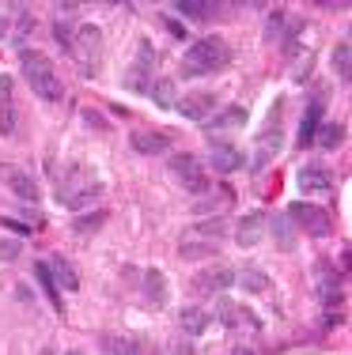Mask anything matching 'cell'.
I'll return each instance as SVG.
<instances>
[{
  "label": "cell",
  "instance_id": "cell-1",
  "mask_svg": "<svg viewBox=\"0 0 352 355\" xmlns=\"http://www.w3.org/2000/svg\"><path fill=\"white\" fill-rule=\"evenodd\" d=\"M231 64V46L220 35H205L190 42V49L182 53V76L186 80H201V76H216Z\"/></svg>",
  "mask_w": 352,
  "mask_h": 355
},
{
  "label": "cell",
  "instance_id": "cell-2",
  "mask_svg": "<svg viewBox=\"0 0 352 355\" xmlns=\"http://www.w3.org/2000/svg\"><path fill=\"white\" fill-rule=\"evenodd\" d=\"M19 69H23V80L31 83V91H35L38 98H46V103H61L65 98V83H61V76L53 72V64H49L46 53H38V49H19Z\"/></svg>",
  "mask_w": 352,
  "mask_h": 355
},
{
  "label": "cell",
  "instance_id": "cell-3",
  "mask_svg": "<svg viewBox=\"0 0 352 355\" xmlns=\"http://www.w3.org/2000/svg\"><path fill=\"white\" fill-rule=\"evenodd\" d=\"M69 57L80 64L83 76H95L99 64H103V31H99L95 23H80L76 42H72V53Z\"/></svg>",
  "mask_w": 352,
  "mask_h": 355
},
{
  "label": "cell",
  "instance_id": "cell-4",
  "mask_svg": "<svg viewBox=\"0 0 352 355\" xmlns=\"http://www.w3.org/2000/svg\"><path fill=\"white\" fill-rule=\"evenodd\" d=\"M167 171L178 178V182L186 185L190 193H208V185H212V182H208V174H205V166H201V159L190 155V151L167 159Z\"/></svg>",
  "mask_w": 352,
  "mask_h": 355
},
{
  "label": "cell",
  "instance_id": "cell-5",
  "mask_svg": "<svg viewBox=\"0 0 352 355\" xmlns=\"http://www.w3.org/2000/svg\"><path fill=\"white\" fill-rule=\"evenodd\" d=\"M288 219L296 227H303L307 234H315V239H330L333 234V219L326 212L322 205H307V200H299V205L288 208Z\"/></svg>",
  "mask_w": 352,
  "mask_h": 355
},
{
  "label": "cell",
  "instance_id": "cell-6",
  "mask_svg": "<svg viewBox=\"0 0 352 355\" xmlns=\"http://www.w3.org/2000/svg\"><path fill=\"white\" fill-rule=\"evenodd\" d=\"M174 110H178L186 121H208V114H216V95L212 91H190L186 98H174Z\"/></svg>",
  "mask_w": 352,
  "mask_h": 355
},
{
  "label": "cell",
  "instance_id": "cell-7",
  "mask_svg": "<svg viewBox=\"0 0 352 355\" xmlns=\"http://www.w3.org/2000/svg\"><path fill=\"white\" fill-rule=\"evenodd\" d=\"M208 163H212L216 174H235V171L246 166V155H242L235 144H228V140H212L208 144Z\"/></svg>",
  "mask_w": 352,
  "mask_h": 355
},
{
  "label": "cell",
  "instance_id": "cell-8",
  "mask_svg": "<svg viewBox=\"0 0 352 355\" xmlns=\"http://www.w3.org/2000/svg\"><path fill=\"white\" fill-rule=\"evenodd\" d=\"M258 148H254V171H265V166H269L273 163V155H276V151H280V129H276V125L269 121V125H265V129L262 132H258Z\"/></svg>",
  "mask_w": 352,
  "mask_h": 355
},
{
  "label": "cell",
  "instance_id": "cell-9",
  "mask_svg": "<svg viewBox=\"0 0 352 355\" xmlns=\"http://www.w3.org/2000/svg\"><path fill=\"white\" fill-rule=\"evenodd\" d=\"M231 284H235V272L220 265V268H205V272L194 280V291L197 295H224Z\"/></svg>",
  "mask_w": 352,
  "mask_h": 355
},
{
  "label": "cell",
  "instance_id": "cell-10",
  "mask_svg": "<svg viewBox=\"0 0 352 355\" xmlns=\"http://www.w3.org/2000/svg\"><path fill=\"white\" fill-rule=\"evenodd\" d=\"M265 231H269V216H265V212H250V216L239 223L235 242H239L242 250H250V246H258V242L265 239Z\"/></svg>",
  "mask_w": 352,
  "mask_h": 355
},
{
  "label": "cell",
  "instance_id": "cell-11",
  "mask_svg": "<svg viewBox=\"0 0 352 355\" xmlns=\"http://www.w3.org/2000/svg\"><path fill=\"white\" fill-rule=\"evenodd\" d=\"M318 299H322L330 310L345 302V284H341V276L330 272L326 265H318Z\"/></svg>",
  "mask_w": 352,
  "mask_h": 355
},
{
  "label": "cell",
  "instance_id": "cell-12",
  "mask_svg": "<svg viewBox=\"0 0 352 355\" xmlns=\"http://www.w3.org/2000/svg\"><path fill=\"white\" fill-rule=\"evenodd\" d=\"M129 144H133V151H137V155H163V151H167V132L137 129L129 137Z\"/></svg>",
  "mask_w": 352,
  "mask_h": 355
},
{
  "label": "cell",
  "instance_id": "cell-13",
  "mask_svg": "<svg viewBox=\"0 0 352 355\" xmlns=\"http://www.w3.org/2000/svg\"><path fill=\"white\" fill-rule=\"evenodd\" d=\"M296 182H299V189H303V193H326V189H333V174L326 171V166H303V171L296 174Z\"/></svg>",
  "mask_w": 352,
  "mask_h": 355
},
{
  "label": "cell",
  "instance_id": "cell-14",
  "mask_svg": "<svg viewBox=\"0 0 352 355\" xmlns=\"http://www.w3.org/2000/svg\"><path fill=\"white\" fill-rule=\"evenodd\" d=\"M269 231H273L276 250H280V253H292V250H296V223L288 219V212H276V216L269 219Z\"/></svg>",
  "mask_w": 352,
  "mask_h": 355
},
{
  "label": "cell",
  "instance_id": "cell-15",
  "mask_svg": "<svg viewBox=\"0 0 352 355\" xmlns=\"http://www.w3.org/2000/svg\"><path fill=\"white\" fill-rule=\"evenodd\" d=\"M8 185H12V193H15L19 200H27V205H38L42 189H38L35 174H27V171H8Z\"/></svg>",
  "mask_w": 352,
  "mask_h": 355
},
{
  "label": "cell",
  "instance_id": "cell-16",
  "mask_svg": "<svg viewBox=\"0 0 352 355\" xmlns=\"http://www.w3.org/2000/svg\"><path fill=\"white\" fill-rule=\"evenodd\" d=\"M46 268H49V276H53L57 291H76V287H80L76 268H72L65 257H49V261H46Z\"/></svg>",
  "mask_w": 352,
  "mask_h": 355
},
{
  "label": "cell",
  "instance_id": "cell-17",
  "mask_svg": "<svg viewBox=\"0 0 352 355\" xmlns=\"http://www.w3.org/2000/svg\"><path fill=\"white\" fill-rule=\"evenodd\" d=\"M341 144H345V125H341V121H326V125H318V129H315V140H311V148L337 151Z\"/></svg>",
  "mask_w": 352,
  "mask_h": 355
},
{
  "label": "cell",
  "instance_id": "cell-18",
  "mask_svg": "<svg viewBox=\"0 0 352 355\" xmlns=\"http://www.w3.org/2000/svg\"><path fill=\"white\" fill-rule=\"evenodd\" d=\"M0 132L12 137L15 132V103H12V80L0 76Z\"/></svg>",
  "mask_w": 352,
  "mask_h": 355
},
{
  "label": "cell",
  "instance_id": "cell-19",
  "mask_svg": "<svg viewBox=\"0 0 352 355\" xmlns=\"http://www.w3.org/2000/svg\"><path fill=\"white\" fill-rule=\"evenodd\" d=\"M144 299H148V306H167V276L159 272V268H148L144 272Z\"/></svg>",
  "mask_w": 352,
  "mask_h": 355
},
{
  "label": "cell",
  "instance_id": "cell-20",
  "mask_svg": "<svg viewBox=\"0 0 352 355\" xmlns=\"http://www.w3.org/2000/svg\"><path fill=\"white\" fill-rule=\"evenodd\" d=\"M235 284H239L246 295H269V287H273V280L262 272V268H242V272H235Z\"/></svg>",
  "mask_w": 352,
  "mask_h": 355
},
{
  "label": "cell",
  "instance_id": "cell-21",
  "mask_svg": "<svg viewBox=\"0 0 352 355\" xmlns=\"http://www.w3.org/2000/svg\"><path fill=\"white\" fill-rule=\"evenodd\" d=\"M322 125V103H311L303 114V121H299V137H296V148H311L315 140V129Z\"/></svg>",
  "mask_w": 352,
  "mask_h": 355
},
{
  "label": "cell",
  "instance_id": "cell-22",
  "mask_svg": "<svg viewBox=\"0 0 352 355\" xmlns=\"http://www.w3.org/2000/svg\"><path fill=\"white\" fill-rule=\"evenodd\" d=\"M178 325H182V333H186V336H201L208 325H212V318H208L201 306H186L178 314Z\"/></svg>",
  "mask_w": 352,
  "mask_h": 355
},
{
  "label": "cell",
  "instance_id": "cell-23",
  "mask_svg": "<svg viewBox=\"0 0 352 355\" xmlns=\"http://www.w3.org/2000/svg\"><path fill=\"white\" fill-rule=\"evenodd\" d=\"M208 129H239V125H246V106H228L224 114H216L212 121H205Z\"/></svg>",
  "mask_w": 352,
  "mask_h": 355
},
{
  "label": "cell",
  "instance_id": "cell-24",
  "mask_svg": "<svg viewBox=\"0 0 352 355\" xmlns=\"http://www.w3.org/2000/svg\"><path fill=\"white\" fill-rule=\"evenodd\" d=\"M35 280L42 284V291H46V299H49V306L61 314L65 310V302H61V291H57V284H53V276H49V268L46 265H35Z\"/></svg>",
  "mask_w": 352,
  "mask_h": 355
},
{
  "label": "cell",
  "instance_id": "cell-25",
  "mask_svg": "<svg viewBox=\"0 0 352 355\" xmlns=\"http://www.w3.org/2000/svg\"><path fill=\"white\" fill-rule=\"evenodd\" d=\"M76 31H80V23L69 19V15H57V19H53V38L61 42L69 53H72V42H76Z\"/></svg>",
  "mask_w": 352,
  "mask_h": 355
},
{
  "label": "cell",
  "instance_id": "cell-26",
  "mask_svg": "<svg viewBox=\"0 0 352 355\" xmlns=\"http://www.w3.org/2000/svg\"><path fill=\"white\" fill-rule=\"evenodd\" d=\"M182 19H194V23H208L216 15V4H197V0H182L178 4Z\"/></svg>",
  "mask_w": 352,
  "mask_h": 355
},
{
  "label": "cell",
  "instance_id": "cell-27",
  "mask_svg": "<svg viewBox=\"0 0 352 355\" xmlns=\"http://www.w3.org/2000/svg\"><path fill=\"white\" fill-rule=\"evenodd\" d=\"M349 53H352L349 42H337V46H333V69H337L341 83H349V80H352V61H349Z\"/></svg>",
  "mask_w": 352,
  "mask_h": 355
},
{
  "label": "cell",
  "instance_id": "cell-28",
  "mask_svg": "<svg viewBox=\"0 0 352 355\" xmlns=\"http://www.w3.org/2000/svg\"><path fill=\"white\" fill-rule=\"evenodd\" d=\"M216 314H220L224 329H239V306H235L228 295H216Z\"/></svg>",
  "mask_w": 352,
  "mask_h": 355
},
{
  "label": "cell",
  "instance_id": "cell-29",
  "mask_svg": "<svg viewBox=\"0 0 352 355\" xmlns=\"http://www.w3.org/2000/svg\"><path fill=\"white\" fill-rule=\"evenodd\" d=\"M103 223H106V208H99V212H91V216H76V219H72V231H76V234H91V231H99Z\"/></svg>",
  "mask_w": 352,
  "mask_h": 355
},
{
  "label": "cell",
  "instance_id": "cell-30",
  "mask_svg": "<svg viewBox=\"0 0 352 355\" xmlns=\"http://www.w3.org/2000/svg\"><path fill=\"white\" fill-rule=\"evenodd\" d=\"M148 95L156 98V106L171 110L174 106V83L171 80H156V87H148Z\"/></svg>",
  "mask_w": 352,
  "mask_h": 355
},
{
  "label": "cell",
  "instance_id": "cell-31",
  "mask_svg": "<svg viewBox=\"0 0 352 355\" xmlns=\"http://www.w3.org/2000/svg\"><path fill=\"white\" fill-rule=\"evenodd\" d=\"M125 87L137 91V95H148V69H140V64H129V72H125Z\"/></svg>",
  "mask_w": 352,
  "mask_h": 355
},
{
  "label": "cell",
  "instance_id": "cell-32",
  "mask_svg": "<svg viewBox=\"0 0 352 355\" xmlns=\"http://www.w3.org/2000/svg\"><path fill=\"white\" fill-rule=\"evenodd\" d=\"M205 257H216L212 242H186L182 246V261H205Z\"/></svg>",
  "mask_w": 352,
  "mask_h": 355
},
{
  "label": "cell",
  "instance_id": "cell-33",
  "mask_svg": "<svg viewBox=\"0 0 352 355\" xmlns=\"http://www.w3.org/2000/svg\"><path fill=\"white\" fill-rule=\"evenodd\" d=\"M137 64H140V69H148V72H152V64H156V53H152V42H148V38L137 42Z\"/></svg>",
  "mask_w": 352,
  "mask_h": 355
},
{
  "label": "cell",
  "instance_id": "cell-34",
  "mask_svg": "<svg viewBox=\"0 0 352 355\" xmlns=\"http://www.w3.org/2000/svg\"><path fill=\"white\" fill-rule=\"evenodd\" d=\"M106 348H110L114 355H140L137 336H129V340H106Z\"/></svg>",
  "mask_w": 352,
  "mask_h": 355
},
{
  "label": "cell",
  "instance_id": "cell-35",
  "mask_svg": "<svg viewBox=\"0 0 352 355\" xmlns=\"http://www.w3.org/2000/svg\"><path fill=\"white\" fill-rule=\"evenodd\" d=\"M19 250H23L19 239H0V261H15V257H19Z\"/></svg>",
  "mask_w": 352,
  "mask_h": 355
},
{
  "label": "cell",
  "instance_id": "cell-36",
  "mask_svg": "<svg viewBox=\"0 0 352 355\" xmlns=\"http://www.w3.org/2000/svg\"><path fill=\"white\" fill-rule=\"evenodd\" d=\"M220 231H224L220 219H208V223H197L194 227V234H201V239H220Z\"/></svg>",
  "mask_w": 352,
  "mask_h": 355
},
{
  "label": "cell",
  "instance_id": "cell-37",
  "mask_svg": "<svg viewBox=\"0 0 352 355\" xmlns=\"http://www.w3.org/2000/svg\"><path fill=\"white\" fill-rule=\"evenodd\" d=\"M0 227H4V231H12L15 239H27V234H31V227L19 223V219H4V216H0Z\"/></svg>",
  "mask_w": 352,
  "mask_h": 355
},
{
  "label": "cell",
  "instance_id": "cell-38",
  "mask_svg": "<svg viewBox=\"0 0 352 355\" xmlns=\"http://www.w3.org/2000/svg\"><path fill=\"white\" fill-rule=\"evenodd\" d=\"M280 31H284V12H273V15H269V31H265V38H280Z\"/></svg>",
  "mask_w": 352,
  "mask_h": 355
},
{
  "label": "cell",
  "instance_id": "cell-39",
  "mask_svg": "<svg viewBox=\"0 0 352 355\" xmlns=\"http://www.w3.org/2000/svg\"><path fill=\"white\" fill-rule=\"evenodd\" d=\"M341 325H345V314H341V310H330V314L322 318V329H326V333H330V329H341Z\"/></svg>",
  "mask_w": 352,
  "mask_h": 355
},
{
  "label": "cell",
  "instance_id": "cell-40",
  "mask_svg": "<svg viewBox=\"0 0 352 355\" xmlns=\"http://www.w3.org/2000/svg\"><path fill=\"white\" fill-rule=\"evenodd\" d=\"M163 23H167V31H171L174 38H186V27H182L178 19H171V15H163Z\"/></svg>",
  "mask_w": 352,
  "mask_h": 355
},
{
  "label": "cell",
  "instance_id": "cell-41",
  "mask_svg": "<svg viewBox=\"0 0 352 355\" xmlns=\"http://www.w3.org/2000/svg\"><path fill=\"white\" fill-rule=\"evenodd\" d=\"M83 121H87V125H95V129H106V121L95 114V110H83Z\"/></svg>",
  "mask_w": 352,
  "mask_h": 355
},
{
  "label": "cell",
  "instance_id": "cell-42",
  "mask_svg": "<svg viewBox=\"0 0 352 355\" xmlns=\"http://www.w3.org/2000/svg\"><path fill=\"white\" fill-rule=\"evenodd\" d=\"M174 355H194V344H178V348H174Z\"/></svg>",
  "mask_w": 352,
  "mask_h": 355
},
{
  "label": "cell",
  "instance_id": "cell-43",
  "mask_svg": "<svg viewBox=\"0 0 352 355\" xmlns=\"http://www.w3.org/2000/svg\"><path fill=\"white\" fill-rule=\"evenodd\" d=\"M8 31H12V27H8V19L0 15V38H8Z\"/></svg>",
  "mask_w": 352,
  "mask_h": 355
},
{
  "label": "cell",
  "instance_id": "cell-44",
  "mask_svg": "<svg viewBox=\"0 0 352 355\" xmlns=\"http://www.w3.org/2000/svg\"><path fill=\"white\" fill-rule=\"evenodd\" d=\"M235 355H258V352H250V348H239V352H235Z\"/></svg>",
  "mask_w": 352,
  "mask_h": 355
},
{
  "label": "cell",
  "instance_id": "cell-45",
  "mask_svg": "<svg viewBox=\"0 0 352 355\" xmlns=\"http://www.w3.org/2000/svg\"><path fill=\"white\" fill-rule=\"evenodd\" d=\"M42 355H57V352L53 348H42Z\"/></svg>",
  "mask_w": 352,
  "mask_h": 355
},
{
  "label": "cell",
  "instance_id": "cell-46",
  "mask_svg": "<svg viewBox=\"0 0 352 355\" xmlns=\"http://www.w3.org/2000/svg\"><path fill=\"white\" fill-rule=\"evenodd\" d=\"M65 355H83V352H76V348H72V352H65Z\"/></svg>",
  "mask_w": 352,
  "mask_h": 355
},
{
  "label": "cell",
  "instance_id": "cell-47",
  "mask_svg": "<svg viewBox=\"0 0 352 355\" xmlns=\"http://www.w3.org/2000/svg\"><path fill=\"white\" fill-rule=\"evenodd\" d=\"M110 355H114V352H110Z\"/></svg>",
  "mask_w": 352,
  "mask_h": 355
}]
</instances>
